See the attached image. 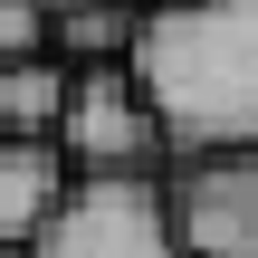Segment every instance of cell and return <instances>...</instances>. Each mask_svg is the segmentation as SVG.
I'll return each mask as SVG.
<instances>
[{
	"label": "cell",
	"instance_id": "1",
	"mask_svg": "<svg viewBox=\"0 0 258 258\" xmlns=\"http://www.w3.org/2000/svg\"><path fill=\"white\" fill-rule=\"evenodd\" d=\"M134 77L172 134L182 163L201 153H258V0H182L144 10Z\"/></svg>",
	"mask_w": 258,
	"mask_h": 258
},
{
	"label": "cell",
	"instance_id": "2",
	"mask_svg": "<svg viewBox=\"0 0 258 258\" xmlns=\"http://www.w3.org/2000/svg\"><path fill=\"white\" fill-rule=\"evenodd\" d=\"M57 144H67L77 182H163L153 163L172 153V134H163V115H153V96H144L134 67H86Z\"/></svg>",
	"mask_w": 258,
	"mask_h": 258
},
{
	"label": "cell",
	"instance_id": "3",
	"mask_svg": "<svg viewBox=\"0 0 258 258\" xmlns=\"http://www.w3.org/2000/svg\"><path fill=\"white\" fill-rule=\"evenodd\" d=\"M38 258H191V249L172 230L163 182H77V201L57 211Z\"/></svg>",
	"mask_w": 258,
	"mask_h": 258
},
{
	"label": "cell",
	"instance_id": "4",
	"mask_svg": "<svg viewBox=\"0 0 258 258\" xmlns=\"http://www.w3.org/2000/svg\"><path fill=\"white\" fill-rule=\"evenodd\" d=\"M163 191L191 258H258V153H201L163 172Z\"/></svg>",
	"mask_w": 258,
	"mask_h": 258
},
{
	"label": "cell",
	"instance_id": "5",
	"mask_svg": "<svg viewBox=\"0 0 258 258\" xmlns=\"http://www.w3.org/2000/svg\"><path fill=\"white\" fill-rule=\"evenodd\" d=\"M67 201H77L67 144H0V249H38Z\"/></svg>",
	"mask_w": 258,
	"mask_h": 258
},
{
	"label": "cell",
	"instance_id": "6",
	"mask_svg": "<svg viewBox=\"0 0 258 258\" xmlns=\"http://www.w3.org/2000/svg\"><path fill=\"white\" fill-rule=\"evenodd\" d=\"M67 105H77V67L67 57L0 67V144H57L67 134Z\"/></svg>",
	"mask_w": 258,
	"mask_h": 258
},
{
	"label": "cell",
	"instance_id": "7",
	"mask_svg": "<svg viewBox=\"0 0 258 258\" xmlns=\"http://www.w3.org/2000/svg\"><path fill=\"white\" fill-rule=\"evenodd\" d=\"M134 48H144V0H115V10H77V19H57V57L86 77V67H134Z\"/></svg>",
	"mask_w": 258,
	"mask_h": 258
},
{
	"label": "cell",
	"instance_id": "8",
	"mask_svg": "<svg viewBox=\"0 0 258 258\" xmlns=\"http://www.w3.org/2000/svg\"><path fill=\"white\" fill-rule=\"evenodd\" d=\"M29 57H57V19L38 0H0V67H29Z\"/></svg>",
	"mask_w": 258,
	"mask_h": 258
},
{
	"label": "cell",
	"instance_id": "9",
	"mask_svg": "<svg viewBox=\"0 0 258 258\" xmlns=\"http://www.w3.org/2000/svg\"><path fill=\"white\" fill-rule=\"evenodd\" d=\"M48 19H77V10H115V0H38Z\"/></svg>",
	"mask_w": 258,
	"mask_h": 258
},
{
	"label": "cell",
	"instance_id": "10",
	"mask_svg": "<svg viewBox=\"0 0 258 258\" xmlns=\"http://www.w3.org/2000/svg\"><path fill=\"white\" fill-rule=\"evenodd\" d=\"M144 10H182V0H144Z\"/></svg>",
	"mask_w": 258,
	"mask_h": 258
},
{
	"label": "cell",
	"instance_id": "11",
	"mask_svg": "<svg viewBox=\"0 0 258 258\" xmlns=\"http://www.w3.org/2000/svg\"><path fill=\"white\" fill-rule=\"evenodd\" d=\"M0 258H38V249H0Z\"/></svg>",
	"mask_w": 258,
	"mask_h": 258
}]
</instances>
